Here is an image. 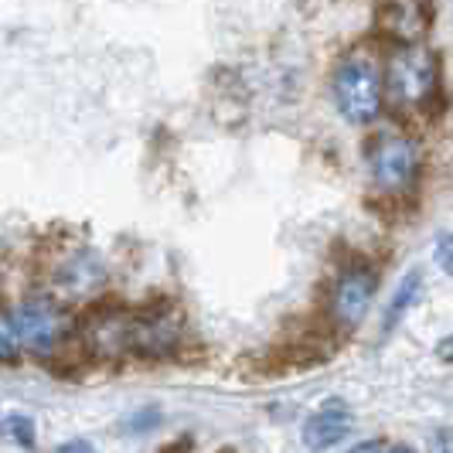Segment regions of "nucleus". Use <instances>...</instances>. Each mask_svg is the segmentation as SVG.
<instances>
[{"mask_svg":"<svg viewBox=\"0 0 453 453\" xmlns=\"http://www.w3.org/2000/svg\"><path fill=\"white\" fill-rule=\"evenodd\" d=\"M386 106L395 113L426 110L440 92V58L423 45H395L382 62Z\"/></svg>","mask_w":453,"mask_h":453,"instance_id":"1","label":"nucleus"},{"mask_svg":"<svg viewBox=\"0 0 453 453\" xmlns=\"http://www.w3.org/2000/svg\"><path fill=\"white\" fill-rule=\"evenodd\" d=\"M368 178L382 195H409L419 181L423 167V147L406 130H382L368 140Z\"/></svg>","mask_w":453,"mask_h":453,"instance_id":"2","label":"nucleus"},{"mask_svg":"<svg viewBox=\"0 0 453 453\" xmlns=\"http://www.w3.org/2000/svg\"><path fill=\"white\" fill-rule=\"evenodd\" d=\"M331 86H334V103L348 123H372L386 106L382 65L365 51H351L341 58Z\"/></svg>","mask_w":453,"mask_h":453,"instance_id":"3","label":"nucleus"},{"mask_svg":"<svg viewBox=\"0 0 453 453\" xmlns=\"http://www.w3.org/2000/svg\"><path fill=\"white\" fill-rule=\"evenodd\" d=\"M14 324H18V338L21 348L35 351V355H51L58 351L65 338L72 334V318L62 303H55L51 296H35L14 311Z\"/></svg>","mask_w":453,"mask_h":453,"instance_id":"4","label":"nucleus"},{"mask_svg":"<svg viewBox=\"0 0 453 453\" xmlns=\"http://www.w3.org/2000/svg\"><path fill=\"white\" fill-rule=\"evenodd\" d=\"M181 318L167 307L127 314V355H143V358L171 355L181 344Z\"/></svg>","mask_w":453,"mask_h":453,"instance_id":"5","label":"nucleus"},{"mask_svg":"<svg viewBox=\"0 0 453 453\" xmlns=\"http://www.w3.org/2000/svg\"><path fill=\"white\" fill-rule=\"evenodd\" d=\"M379 290V276L365 263H351L348 270H341L338 283L331 290V318L341 327H358L365 314L372 311V300Z\"/></svg>","mask_w":453,"mask_h":453,"instance_id":"6","label":"nucleus"},{"mask_svg":"<svg viewBox=\"0 0 453 453\" xmlns=\"http://www.w3.org/2000/svg\"><path fill=\"white\" fill-rule=\"evenodd\" d=\"M430 0H382L375 24L392 45H419L430 31Z\"/></svg>","mask_w":453,"mask_h":453,"instance_id":"7","label":"nucleus"},{"mask_svg":"<svg viewBox=\"0 0 453 453\" xmlns=\"http://www.w3.org/2000/svg\"><path fill=\"white\" fill-rule=\"evenodd\" d=\"M348 430H351V409H348V403L327 399V403L307 419V426H303V443H307V450H327V447L341 443V440L348 436Z\"/></svg>","mask_w":453,"mask_h":453,"instance_id":"8","label":"nucleus"},{"mask_svg":"<svg viewBox=\"0 0 453 453\" xmlns=\"http://www.w3.org/2000/svg\"><path fill=\"white\" fill-rule=\"evenodd\" d=\"M58 280H62V287H65L68 294H92V290H99V283L106 280V270H103L92 256H79V259H72L68 266H62Z\"/></svg>","mask_w":453,"mask_h":453,"instance_id":"9","label":"nucleus"},{"mask_svg":"<svg viewBox=\"0 0 453 453\" xmlns=\"http://www.w3.org/2000/svg\"><path fill=\"white\" fill-rule=\"evenodd\" d=\"M419 296H423V273H409V276H403L399 287H395V294H392V300H388V307H386V331H395V327H399V320L416 307Z\"/></svg>","mask_w":453,"mask_h":453,"instance_id":"10","label":"nucleus"},{"mask_svg":"<svg viewBox=\"0 0 453 453\" xmlns=\"http://www.w3.org/2000/svg\"><path fill=\"white\" fill-rule=\"evenodd\" d=\"M18 355H21V338H18L14 314L0 311V362H14Z\"/></svg>","mask_w":453,"mask_h":453,"instance_id":"11","label":"nucleus"},{"mask_svg":"<svg viewBox=\"0 0 453 453\" xmlns=\"http://www.w3.org/2000/svg\"><path fill=\"white\" fill-rule=\"evenodd\" d=\"M4 433H7L14 443H21V447H35V423H31L27 416H7V419H4Z\"/></svg>","mask_w":453,"mask_h":453,"instance_id":"12","label":"nucleus"},{"mask_svg":"<svg viewBox=\"0 0 453 453\" xmlns=\"http://www.w3.org/2000/svg\"><path fill=\"white\" fill-rule=\"evenodd\" d=\"M436 263L447 276H453V232L436 239Z\"/></svg>","mask_w":453,"mask_h":453,"instance_id":"13","label":"nucleus"},{"mask_svg":"<svg viewBox=\"0 0 453 453\" xmlns=\"http://www.w3.org/2000/svg\"><path fill=\"white\" fill-rule=\"evenodd\" d=\"M430 453H453V430H436L430 436Z\"/></svg>","mask_w":453,"mask_h":453,"instance_id":"14","label":"nucleus"},{"mask_svg":"<svg viewBox=\"0 0 453 453\" xmlns=\"http://www.w3.org/2000/svg\"><path fill=\"white\" fill-rule=\"evenodd\" d=\"M160 416L157 412H154V409H147V412H140V416H136V419H130V423H127V426H130V430H147V426H154V423H157Z\"/></svg>","mask_w":453,"mask_h":453,"instance_id":"15","label":"nucleus"},{"mask_svg":"<svg viewBox=\"0 0 453 453\" xmlns=\"http://www.w3.org/2000/svg\"><path fill=\"white\" fill-rule=\"evenodd\" d=\"M55 453H96V447H92L89 440H68Z\"/></svg>","mask_w":453,"mask_h":453,"instance_id":"16","label":"nucleus"},{"mask_svg":"<svg viewBox=\"0 0 453 453\" xmlns=\"http://www.w3.org/2000/svg\"><path fill=\"white\" fill-rule=\"evenodd\" d=\"M351 453H386V450H382V443H375V440H372V443H358Z\"/></svg>","mask_w":453,"mask_h":453,"instance_id":"17","label":"nucleus"},{"mask_svg":"<svg viewBox=\"0 0 453 453\" xmlns=\"http://www.w3.org/2000/svg\"><path fill=\"white\" fill-rule=\"evenodd\" d=\"M436 351H440V358H453V334L447 341H440V348H436Z\"/></svg>","mask_w":453,"mask_h":453,"instance_id":"18","label":"nucleus"},{"mask_svg":"<svg viewBox=\"0 0 453 453\" xmlns=\"http://www.w3.org/2000/svg\"><path fill=\"white\" fill-rule=\"evenodd\" d=\"M386 453H416L412 447H392V450H386Z\"/></svg>","mask_w":453,"mask_h":453,"instance_id":"19","label":"nucleus"}]
</instances>
